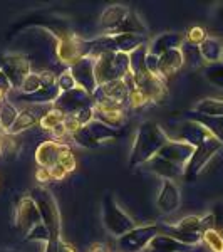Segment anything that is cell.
<instances>
[{"mask_svg":"<svg viewBox=\"0 0 223 252\" xmlns=\"http://www.w3.org/2000/svg\"><path fill=\"white\" fill-rule=\"evenodd\" d=\"M128 14L129 9L124 5H111L103 12V15H101V26L106 29L108 35H111L123 24V20L126 19Z\"/></svg>","mask_w":223,"mask_h":252,"instance_id":"obj_15","label":"cell"},{"mask_svg":"<svg viewBox=\"0 0 223 252\" xmlns=\"http://www.w3.org/2000/svg\"><path fill=\"white\" fill-rule=\"evenodd\" d=\"M146 26L143 24L139 15L136 14L135 10H129V14L126 15V19L123 20L117 29L112 32L111 35H117V34H131V35H143L146 34Z\"/></svg>","mask_w":223,"mask_h":252,"instance_id":"obj_18","label":"cell"},{"mask_svg":"<svg viewBox=\"0 0 223 252\" xmlns=\"http://www.w3.org/2000/svg\"><path fill=\"white\" fill-rule=\"evenodd\" d=\"M42 83H40V78L39 74H34V72H30L29 76H27L26 79H24L22 86H20V91L24 93V94H34V93H37L39 89H42Z\"/></svg>","mask_w":223,"mask_h":252,"instance_id":"obj_26","label":"cell"},{"mask_svg":"<svg viewBox=\"0 0 223 252\" xmlns=\"http://www.w3.org/2000/svg\"><path fill=\"white\" fill-rule=\"evenodd\" d=\"M168 136L165 135V131L153 121H146L139 126L136 135L135 146H133L131 152V160L129 165H144L146 161H149L151 158L158 155L163 146L168 143Z\"/></svg>","mask_w":223,"mask_h":252,"instance_id":"obj_2","label":"cell"},{"mask_svg":"<svg viewBox=\"0 0 223 252\" xmlns=\"http://www.w3.org/2000/svg\"><path fill=\"white\" fill-rule=\"evenodd\" d=\"M103 222L106 230L114 237H123L135 229V220L124 212L111 193L103 200Z\"/></svg>","mask_w":223,"mask_h":252,"instance_id":"obj_4","label":"cell"},{"mask_svg":"<svg viewBox=\"0 0 223 252\" xmlns=\"http://www.w3.org/2000/svg\"><path fill=\"white\" fill-rule=\"evenodd\" d=\"M180 202H181V197H180V190H178L176 184L173 180L165 178L163 184H161L160 193H158V200H156L158 209L163 214H171L180 207Z\"/></svg>","mask_w":223,"mask_h":252,"instance_id":"obj_12","label":"cell"},{"mask_svg":"<svg viewBox=\"0 0 223 252\" xmlns=\"http://www.w3.org/2000/svg\"><path fill=\"white\" fill-rule=\"evenodd\" d=\"M181 54H183V61L186 66L190 67H198L201 66V63H203V58H201V52H200V47L198 46H193V44L190 42H185L181 44Z\"/></svg>","mask_w":223,"mask_h":252,"instance_id":"obj_22","label":"cell"},{"mask_svg":"<svg viewBox=\"0 0 223 252\" xmlns=\"http://www.w3.org/2000/svg\"><path fill=\"white\" fill-rule=\"evenodd\" d=\"M35 178H37V182H40V184H49V182L52 180L51 170H49V168H39L37 172H35Z\"/></svg>","mask_w":223,"mask_h":252,"instance_id":"obj_35","label":"cell"},{"mask_svg":"<svg viewBox=\"0 0 223 252\" xmlns=\"http://www.w3.org/2000/svg\"><path fill=\"white\" fill-rule=\"evenodd\" d=\"M117 135H119V133H117L116 129L103 125L101 121L92 120L91 123L83 126L79 131H76L74 135H72V140L78 145L84 146V148H94V146L101 145L103 141L116 138Z\"/></svg>","mask_w":223,"mask_h":252,"instance_id":"obj_6","label":"cell"},{"mask_svg":"<svg viewBox=\"0 0 223 252\" xmlns=\"http://www.w3.org/2000/svg\"><path fill=\"white\" fill-rule=\"evenodd\" d=\"M183 138L186 143H190L195 148V153L190 160V163L185 168V177L188 180L196 177V173L201 170L206 161L212 158V155L222 146V141L215 138L205 126L200 123H190L183 128Z\"/></svg>","mask_w":223,"mask_h":252,"instance_id":"obj_1","label":"cell"},{"mask_svg":"<svg viewBox=\"0 0 223 252\" xmlns=\"http://www.w3.org/2000/svg\"><path fill=\"white\" fill-rule=\"evenodd\" d=\"M146 103H149L148 97H146L143 93L139 91L138 88H133L129 89V97H128V104L131 106L133 109H139L143 108Z\"/></svg>","mask_w":223,"mask_h":252,"instance_id":"obj_28","label":"cell"},{"mask_svg":"<svg viewBox=\"0 0 223 252\" xmlns=\"http://www.w3.org/2000/svg\"><path fill=\"white\" fill-rule=\"evenodd\" d=\"M76 81H74V76H72L71 69L66 72H62V74L57 78V88L60 89L62 93H67V91H72V89H76Z\"/></svg>","mask_w":223,"mask_h":252,"instance_id":"obj_30","label":"cell"},{"mask_svg":"<svg viewBox=\"0 0 223 252\" xmlns=\"http://www.w3.org/2000/svg\"><path fill=\"white\" fill-rule=\"evenodd\" d=\"M156 235H160V227L158 225L135 227L131 232L119 237L117 244H119V249L123 252H139L144 251Z\"/></svg>","mask_w":223,"mask_h":252,"instance_id":"obj_7","label":"cell"},{"mask_svg":"<svg viewBox=\"0 0 223 252\" xmlns=\"http://www.w3.org/2000/svg\"><path fill=\"white\" fill-rule=\"evenodd\" d=\"M59 165L62 166L67 173H71V172H74V170H76V158H74V155H72V152H71V148H69V146H66V148L62 150V153H60Z\"/></svg>","mask_w":223,"mask_h":252,"instance_id":"obj_29","label":"cell"},{"mask_svg":"<svg viewBox=\"0 0 223 252\" xmlns=\"http://www.w3.org/2000/svg\"><path fill=\"white\" fill-rule=\"evenodd\" d=\"M57 252H78V251H76L69 242L64 241V239H60L57 244Z\"/></svg>","mask_w":223,"mask_h":252,"instance_id":"obj_36","label":"cell"},{"mask_svg":"<svg viewBox=\"0 0 223 252\" xmlns=\"http://www.w3.org/2000/svg\"><path fill=\"white\" fill-rule=\"evenodd\" d=\"M129 54L124 52H106L96 58L94 74L97 86L111 83V81L123 79L129 74Z\"/></svg>","mask_w":223,"mask_h":252,"instance_id":"obj_3","label":"cell"},{"mask_svg":"<svg viewBox=\"0 0 223 252\" xmlns=\"http://www.w3.org/2000/svg\"><path fill=\"white\" fill-rule=\"evenodd\" d=\"M2 252H12V251H2Z\"/></svg>","mask_w":223,"mask_h":252,"instance_id":"obj_39","label":"cell"},{"mask_svg":"<svg viewBox=\"0 0 223 252\" xmlns=\"http://www.w3.org/2000/svg\"><path fill=\"white\" fill-rule=\"evenodd\" d=\"M196 120V123L205 126L210 133L218 138L223 143V118H210V116H193Z\"/></svg>","mask_w":223,"mask_h":252,"instance_id":"obj_23","label":"cell"},{"mask_svg":"<svg viewBox=\"0 0 223 252\" xmlns=\"http://www.w3.org/2000/svg\"><path fill=\"white\" fill-rule=\"evenodd\" d=\"M3 103H5V94H3V93L0 91V106H2Z\"/></svg>","mask_w":223,"mask_h":252,"instance_id":"obj_38","label":"cell"},{"mask_svg":"<svg viewBox=\"0 0 223 252\" xmlns=\"http://www.w3.org/2000/svg\"><path fill=\"white\" fill-rule=\"evenodd\" d=\"M94 66H96V58H83L81 61L74 64L71 67V72L74 76L76 84L84 89L87 94H94L97 91V81H96V74H94Z\"/></svg>","mask_w":223,"mask_h":252,"instance_id":"obj_8","label":"cell"},{"mask_svg":"<svg viewBox=\"0 0 223 252\" xmlns=\"http://www.w3.org/2000/svg\"><path fill=\"white\" fill-rule=\"evenodd\" d=\"M49 170H51L52 180H56V182H60V180H64V178L67 177V172L60 165H56V166H52V168H49Z\"/></svg>","mask_w":223,"mask_h":252,"instance_id":"obj_33","label":"cell"},{"mask_svg":"<svg viewBox=\"0 0 223 252\" xmlns=\"http://www.w3.org/2000/svg\"><path fill=\"white\" fill-rule=\"evenodd\" d=\"M44 115H40V108L37 109L35 106H30V108H26L24 111L19 113L17 116V121L14 123V126L9 129V135H19V133H22L24 129H29L32 126L39 125L40 118Z\"/></svg>","mask_w":223,"mask_h":252,"instance_id":"obj_17","label":"cell"},{"mask_svg":"<svg viewBox=\"0 0 223 252\" xmlns=\"http://www.w3.org/2000/svg\"><path fill=\"white\" fill-rule=\"evenodd\" d=\"M222 59H223V54H222Z\"/></svg>","mask_w":223,"mask_h":252,"instance_id":"obj_41","label":"cell"},{"mask_svg":"<svg viewBox=\"0 0 223 252\" xmlns=\"http://www.w3.org/2000/svg\"><path fill=\"white\" fill-rule=\"evenodd\" d=\"M0 155H2V148H0Z\"/></svg>","mask_w":223,"mask_h":252,"instance_id":"obj_40","label":"cell"},{"mask_svg":"<svg viewBox=\"0 0 223 252\" xmlns=\"http://www.w3.org/2000/svg\"><path fill=\"white\" fill-rule=\"evenodd\" d=\"M87 252H109V251H108V247L104 246V244L97 242V244H92V246L89 247Z\"/></svg>","mask_w":223,"mask_h":252,"instance_id":"obj_37","label":"cell"},{"mask_svg":"<svg viewBox=\"0 0 223 252\" xmlns=\"http://www.w3.org/2000/svg\"><path fill=\"white\" fill-rule=\"evenodd\" d=\"M2 71L7 74V78L10 79L12 86L20 89L22 86L24 79L30 74V66H29V61L22 56H5L2 61Z\"/></svg>","mask_w":223,"mask_h":252,"instance_id":"obj_9","label":"cell"},{"mask_svg":"<svg viewBox=\"0 0 223 252\" xmlns=\"http://www.w3.org/2000/svg\"><path fill=\"white\" fill-rule=\"evenodd\" d=\"M195 109L203 116L223 118V99H203Z\"/></svg>","mask_w":223,"mask_h":252,"instance_id":"obj_21","label":"cell"},{"mask_svg":"<svg viewBox=\"0 0 223 252\" xmlns=\"http://www.w3.org/2000/svg\"><path fill=\"white\" fill-rule=\"evenodd\" d=\"M206 39V34L205 31L201 29V27H193L192 31L186 34V42L193 44V46H198V44H201L203 40Z\"/></svg>","mask_w":223,"mask_h":252,"instance_id":"obj_31","label":"cell"},{"mask_svg":"<svg viewBox=\"0 0 223 252\" xmlns=\"http://www.w3.org/2000/svg\"><path fill=\"white\" fill-rule=\"evenodd\" d=\"M15 225L17 229L22 232L24 235H29L32 230L37 229L42 222V215H40V210L37 207V202L34 200V197L27 195V197H22L17 204V209H15Z\"/></svg>","mask_w":223,"mask_h":252,"instance_id":"obj_5","label":"cell"},{"mask_svg":"<svg viewBox=\"0 0 223 252\" xmlns=\"http://www.w3.org/2000/svg\"><path fill=\"white\" fill-rule=\"evenodd\" d=\"M200 52L203 59L210 61V63H217L218 59H222L223 47L220 46V42H218L217 39L206 37L203 42L200 44Z\"/></svg>","mask_w":223,"mask_h":252,"instance_id":"obj_20","label":"cell"},{"mask_svg":"<svg viewBox=\"0 0 223 252\" xmlns=\"http://www.w3.org/2000/svg\"><path fill=\"white\" fill-rule=\"evenodd\" d=\"M206 79L218 88H223V63H215L206 69Z\"/></svg>","mask_w":223,"mask_h":252,"instance_id":"obj_27","label":"cell"},{"mask_svg":"<svg viewBox=\"0 0 223 252\" xmlns=\"http://www.w3.org/2000/svg\"><path fill=\"white\" fill-rule=\"evenodd\" d=\"M91 97L92 96L87 94L84 89L76 88V89H72V91L62 93V94L59 96V99L56 101V108L64 111L67 116V115H72V113L79 111V109H83V108H87Z\"/></svg>","mask_w":223,"mask_h":252,"instance_id":"obj_10","label":"cell"},{"mask_svg":"<svg viewBox=\"0 0 223 252\" xmlns=\"http://www.w3.org/2000/svg\"><path fill=\"white\" fill-rule=\"evenodd\" d=\"M203 241L208 244L215 252H223V237L217 229L203 230Z\"/></svg>","mask_w":223,"mask_h":252,"instance_id":"obj_25","label":"cell"},{"mask_svg":"<svg viewBox=\"0 0 223 252\" xmlns=\"http://www.w3.org/2000/svg\"><path fill=\"white\" fill-rule=\"evenodd\" d=\"M17 116H19V111L15 109L14 104L5 101V103L0 106V125L3 126V129H5L7 133H9V129L14 126L15 121H17Z\"/></svg>","mask_w":223,"mask_h":252,"instance_id":"obj_24","label":"cell"},{"mask_svg":"<svg viewBox=\"0 0 223 252\" xmlns=\"http://www.w3.org/2000/svg\"><path fill=\"white\" fill-rule=\"evenodd\" d=\"M66 143H60L56 140H47L39 148L35 150V161L40 168H52V166L59 165V158L62 150L66 148Z\"/></svg>","mask_w":223,"mask_h":252,"instance_id":"obj_11","label":"cell"},{"mask_svg":"<svg viewBox=\"0 0 223 252\" xmlns=\"http://www.w3.org/2000/svg\"><path fill=\"white\" fill-rule=\"evenodd\" d=\"M185 64L181 49H173V51L165 52L163 56H160V74L161 78H171L173 74H176Z\"/></svg>","mask_w":223,"mask_h":252,"instance_id":"obj_14","label":"cell"},{"mask_svg":"<svg viewBox=\"0 0 223 252\" xmlns=\"http://www.w3.org/2000/svg\"><path fill=\"white\" fill-rule=\"evenodd\" d=\"M178 252H180V251H178Z\"/></svg>","mask_w":223,"mask_h":252,"instance_id":"obj_42","label":"cell"},{"mask_svg":"<svg viewBox=\"0 0 223 252\" xmlns=\"http://www.w3.org/2000/svg\"><path fill=\"white\" fill-rule=\"evenodd\" d=\"M94 96L99 97H106V99L112 101V103L119 104L124 108V104H128V97H129V86L126 84L124 79H117L111 81V83L99 86L97 91L94 93Z\"/></svg>","mask_w":223,"mask_h":252,"instance_id":"obj_13","label":"cell"},{"mask_svg":"<svg viewBox=\"0 0 223 252\" xmlns=\"http://www.w3.org/2000/svg\"><path fill=\"white\" fill-rule=\"evenodd\" d=\"M183 42H185V39H183V35H180V34H163L149 44L148 52L160 58L165 52L173 51V49H180Z\"/></svg>","mask_w":223,"mask_h":252,"instance_id":"obj_16","label":"cell"},{"mask_svg":"<svg viewBox=\"0 0 223 252\" xmlns=\"http://www.w3.org/2000/svg\"><path fill=\"white\" fill-rule=\"evenodd\" d=\"M12 88H14V86H12L10 79L7 78L5 72H3L2 69H0V91H2L3 94H7V93H9Z\"/></svg>","mask_w":223,"mask_h":252,"instance_id":"obj_34","label":"cell"},{"mask_svg":"<svg viewBox=\"0 0 223 252\" xmlns=\"http://www.w3.org/2000/svg\"><path fill=\"white\" fill-rule=\"evenodd\" d=\"M64 120H66V113L54 106L52 109L44 113V116L40 118V121H39V126L42 129H47V131H54L59 125L64 123Z\"/></svg>","mask_w":223,"mask_h":252,"instance_id":"obj_19","label":"cell"},{"mask_svg":"<svg viewBox=\"0 0 223 252\" xmlns=\"http://www.w3.org/2000/svg\"><path fill=\"white\" fill-rule=\"evenodd\" d=\"M213 222H215V229L220 234H223V207H215Z\"/></svg>","mask_w":223,"mask_h":252,"instance_id":"obj_32","label":"cell"}]
</instances>
